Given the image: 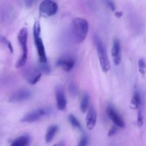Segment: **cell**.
<instances>
[{"mask_svg":"<svg viewBox=\"0 0 146 146\" xmlns=\"http://www.w3.org/2000/svg\"><path fill=\"white\" fill-rule=\"evenodd\" d=\"M89 29V25L85 19L78 17L73 20L71 34L76 44H81L86 38Z\"/></svg>","mask_w":146,"mask_h":146,"instance_id":"1","label":"cell"},{"mask_svg":"<svg viewBox=\"0 0 146 146\" xmlns=\"http://www.w3.org/2000/svg\"><path fill=\"white\" fill-rule=\"evenodd\" d=\"M40 34H41V25H40V23L38 21H36L34 24V27H33V35H34V43H35L40 63L41 64H46V63H47L46 54L43 41L40 36Z\"/></svg>","mask_w":146,"mask_h":146,"instance_id":"2","label":"cell"},{"mask_svg":"<svg viewBox=\"0 0 146 146\" xmlns=\"http://www.w3.org/2000/svg\"><path fill=\"white\" fill-rule=\"evenodd\" d=\"M94 42H95L101 69L104 73H108L111 68V64H110L109 58L107 54L106 48L101 38L97 36H96L94 38Z\"/></svg>","mask_w":146,"mask_h":146,"instance_id":"3","label":"cell"},{"mask_svg":"<svg viewBox=\"0 0 146 146\" xmlns=\"http://www.w3.org/2000/svg\"><path fill=\"white\" fill-rule=\"evenodd\" d=\"M27 38H28V30L24 27L18 34V41L21 48V55L16 64V68H19L26 64L28 57V47H27Z\"/></svg>","mask_w":146,"mask_h":146,"instance_id":"4","label":"cell"},{"mask_svg":"<svg viewBox=\"0 0 146 146\" xmlns=\"http://www.w3.org/2000/svg\"><path fill=\"white\" fill-rule=\"evenodd\" d=\"M38 10L42 17H52L55 15L58 11V4L53 0H44L40 4Z\"/></svg>","mask_w":146,"mask_h":146,"instance_id":"5","label":"cell"},{"mask_svg":"<svg viewBox=\"0 0 146 146\" xmlns=\"http://www.w3.org/2000/svg\"><path fill=\"white\" fill-rule=\"evenodd\" d=\"M107 115L109 117L113 123L116 125L118 128H124L125 127V123L124 122L123 119L119 113L116 111V110L112 106H108L106 108Z\"/></svg>","mask_w":146,"mask_h":146,"instance_id":"6","label":"cell"},{"mask_svg":"<svg viewBox=\"0 0 146 146\" xmlns=\"http://www.w3.org/2000/svg\"><path fill=\"white\" fill-rule=\"evenodd\" d=\"M48 113V111L44 108L36 109L31 112L29 113L21 118V121L23 123H34L38 121L40 118Z\"/></svg>","mask_w":146,"mask_h":146,"instance_id":"7","label":"cell"},{"mask_svg":"<svg viewBox=\"0 0 146 146\" xmlns=\"http://www.w3.org/2000/svg\"><path fill=\"white\" fill-rule=\"evenodd\" d=\"M31 92L27 88H21L14 92L10 96L9 102L11 103H19L22 101H27L29 98H31Z\"/></svg>","mask_w":146,"mask_h":146,"instance_id":"8","label":"cell"},{"mask_svg":"<svg viewBox=\"0 0 146 146\" xmlns=\"http://www.w3.org/2000/svg\"><path fill=\"white\" fill-rule=\"evenodd\" d=\"M111 55H112L113 61L115 66L120 65L122 59L121 54V42L118 39L115 38L113 42L112 49H111Z\"/></svg>","mask_w":146,"mask_h":146,"instance_id":"9","label":"cell"},{"mask_svg":"<svg viewBox=\"0 0 146 146\" xmlns=\"http://www.w3.org/2000/svg\"><path fill=\"white\" fill-rule=\"evenodd\" d=\"M42 74L37 68H30L26 72L25 78L30 85H35L41 79Z\"/></svg>","mask_w":146,"mask_h":146,"instance_id":"10","label":"cell"},{"mask_svg":"<svg viewBox=\"0 0 146 146\" xmlns=\"http://www.w3.org/2000/svg\"><path fill=\"white\" fill-rule=\"evenodd\" d=\"M55 95L58 109L61 111H65L66 108L67 101L66 98L65 94L60 86H58L56 88Z\"/></svg>","mask_w":146,"mask_h":146,"instance_id":"11","label":"cell"},{"mask_svg":"<svg viewBox=\"0 0 146 146\" xmlns=\"http://www.w3.org/2000/svg\"><path fill=\"white\" fill-rule=\"evenodd\" d=\"M76 61L74 58L71 56L64 57L61 58L57 61V66H59L60 68H62L64 71L69 72L74 68L75 66Z\"/></svg>","mask_w":146,"mask_h":146,"instance_id":"12","label":"cell"},{"mask_svg":"<svg viewBox=\"0 0 146 146\" xmlns=\"http://www.w3.org/2000/svg\"><path fill=\"white\" fill-rule=\"evenodd\" d=\"M97 121V113L94 107H90L86 115V127L88 130L94 129Z\"/></svg>","mask_w":146,"mask_h":146,"instance_id":"13","label":"cell"},{"mask_svg":"<svg viewBox=\"0 0 146 146\" xmlns=\"http://www.w3.org/2000/svg\"><path fill=\"white\" fill-rule=\"evenodd\" d=\"M131 104L133 107L135 109H140L142 108V99H141V96L138 90H135L133 96L132 100H131Z\"/></svg>","mask_w":146,"mask_h":146,"instance_id":"14","label":"cell"},{"mask_svg":"<svg viewBox=\"0 0 146 146\" xmlns=\"http://www.w3.org/2000/svg\"><path fill=\"white\" fill-rule=\"evenodd\" d=\"M58 130V127L56 125H53L48 127V128L47 129L46 133L45 135V141L47 143H49L50 142L52 141Z\"/></svg>","mask_w":146,"mask_h":146,"instance_id":"15","label":"cell"},{"mask_svg":"<svg viewBox=\"0 0 146 146\" xmlns=\"http://www.w3.org/2000/svg\"><path fill=\"white\" fill-rule=\"evenodd\" d=\"M30 143V138L29 135H21L14 140L11 146H29Z\"/></svg>","mask_w":146,"mask_h":146,"instance_id":"16","label":"cell"},{"mask_svg":"<svg viewBox=\"0 0 146 146\" xmlns=\"http://www.w3.org/2000/svg\"><path fill=\"white\" fill-rule=\"evenodd\" d=\"M88 106H89V96L87 94H85L82 97L81 102L80 108L82 113H86L88 109Z\"/></svg>","mask_w":146,"mask_h":146,"instance_id":"17","label":"cell"},{"mask_svg":"<svg viewBox=\"0 0 146 146\" xmlns=\"http://www.w3.org/2000/svg\"><path fill=\"white\" fill-rule=\"evenodd\" d=\"M68 121H69L71 125H72L74 128H77V129L81 130L82 127H81V123H80L79 121H78V119L76 118L75 115H72V114L68 115Z\"/></svg>","mask_w":146,"mask_h":146,"instance_id":"18","label":"cell"},{"mask_svg":"<svg viewBox=\"0 0 146 146\" xmlns=\"http://www.w3.org/2000/svg\"><path fill=\"white\" fill-rule=\"evenodd\" d=\"M138 70H139V72L143 76L145 75L146 74V64L145 60L141 58V59L138 61Z\"/></svg>","mask_w":146,"mask_h":146,"instance_id":"19","label":"cell"},{"mask_svg":"<svg viewBox=\"0 0 146 146\" xmlns=\"http://www.w3.org/2000/svg\"><path fill=\"white\" fill-rule=\"evenodd\" d=\"M138 117H137V124L139 127H142L143 125L144 122V115L143 111V108H141L138 110Z\"/></svg>","mask_w":146,"mask_h":146,"instance_id":"20","label":"cell"},{"mask_svg":"<svg viewBox=\"0 0 146 146\" xmlns=\"http://www.w3.org/2000/svg\"><path fill=\"white\" fill-rule=\"evenodd\" d=\"M37 68L41 71V74H48L51 72V68H50L49 66L47 64V63H46V64H41L40 63V65L38 66Z\"/></svg>","mask_w":146,"mask_h":146,"instance_id":"21","label":"cell"},{"mask_svg":"<svg viewBox=\"0 0 146 146\" xmlns=\"http://www.w3.org/2000/svg\"><path fill=\"white\" fill-rule=\"evenodd\" d=\"M88 145V137L86 135L81 136L80 139L79 143H78V146H87Z\"/></svg>","mask_w":146,"mask_h":146,"instance_id":"22","label":"cell"},{"mask_svg":"<svg viewBox=\"0 0 146 146\" xmlns=\"http://www.w3.org/2000/svg\"><path fill=\"white\" fill-rule=\"evenodd\" d=\"M104 2L106 4V5L111 9V11H115V3L112 1V0H104Z\"/></svg>","mask_w":146,"mask_h":146,"instance_id":"23","label":"cell"},{"mask_svg":"<svg viewBox=\"0 0 146 146\" xmlns=\"http://www.w3.org/2000/svg\"><path fill=\"white\" fill-rule=\"evenodd\" d=\"M117 131H118V127H117L116 125H113L111 128V129L109 130V131H108V135L109 137L113 136V135H114L116 133Z\"/></svg>","mask_w":146,"mask_h":146,"instance_id":"24","label":"cell"},{"mask_svg":"<svg viewBox=\"0 0 146 146\" xmlns=\"http://www.w3.org/2000/svg\"><path fill=\"white\" fill-rule=\"evenodd\" d=\"M36 0H25L26 5L27 7H31L33 5L34 2H35Z\"/></svg>","mask_w":146,"mask_h":146,"instance_id":"25","label":"cell"},{"mask_svg":"<svg viewBox=\"0 0 146 146\" xmlns=\"http://www.w3.org/2000/svg\"><path fill=\"white\" fill-rule=\"evenodd\" d=\"M4 42L6 43V44L7 45V46H8L9 49L10 51L12 53L13 52V48H12V46H11V43H10L9 41H7V40H6V39H4Z\"/></svg>","mask_w":146,"mask_h":146,"instance_id":"26","label":"cell"},{"mask_svg":"<svg viewBox=\"0 0 146 146\" xmlns=\"http://www.w3.org/2000/svg\"><path fill=\"white\" fill-rule=\"evenodd\" d=\"M115 16L117 18H121L123 16V12L122 11H116V12L115 13Z\"/></svg>","mask_w":146,"mask_h":146,"instance_id":"27","label":"cell"},{"mask_svg":"<svg viewBox=\"0 0 146 146\" xmlns=\"http://www.w3.org/2000/svg\"><path fill=\"white\" fill-rule=\"evenodd\" d=\"M53 146H66V145H65V143H64V141H60V142L54 144Z\"/></svg>","mask_w":146,"mask_h":146,"instance_id":"28","label":"cell"}]
</instances>
